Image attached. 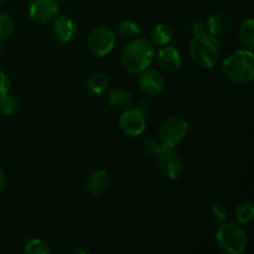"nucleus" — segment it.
Masks as SVG:
<instances>
[{
  "label": "nucleus",
  "mask_w": 254,
  "mask_h": 254,
  "mask_svg": "<svg viewBox=\"0 0 254 254\" xmlns=\"http://www.w3.org/2000/svg\"><path fill=\"white\" fill-rule=\"evenodd\" d=\"M211 215L215 218L216 222L222 223L225 222L226 218H227V210H226L225 206L221 205V203H213V205L211 206Z\"/></svg>",
  "instance_id": "obj_25"
},
{
  "label": "nucleus",
  "mask_w": 254,
  "mask_h": 254,
  "mask_svg": "<svg viewBox=\"0 0 254 254\" xmlns=\"http://www.w3.org/2000/svg\"><path fill=\"white\" fill-rule=\"evenodd\" d=\"M117 32L121 37L126 40H134L136 37H139L140 35L141 29H140V25L138 24L136 21L134 20H122L121 22L118 24L117 26Z\"/></svg>",
  "instance_id": "obj_18"
},
{
  "label": "nucleus",
  "mask_w": 254,
  "mask_h": 254,
  "mask_svg": "<svg viewBox=\"0 0 254 254\" xmlns=\"http://www.w3.org/2000/svg\"><path fill=\"white\" fill-rule=\"evenodd\" d=\"M108 102L112 108L124 111V109H128L131 106L133 98H131V94L126 89L116 88L109 92Z\"/></svg>",
  "instance_id": "obj_17"
},
{
  "label": "nucleus",
  "mask_w": 254,
  "mask_h": 254,
  "mask_svg": "<svg viewBox=\"0 0 254 254\" xmlns=\"http://www.w3.org/2000/svg\"><path fill=\"white\" fill-rule=\"evenodd\" d=\"M191 27L192 37L189 47L191 59L201 68H213L221 59V41L205 30L200 21H195Z\"/></svg>",
  "instance_id": "obj_1"
},
{
  "label": "nucleus",
  "mask_w": 254,
  "mask_h": 254,
  "mask_svg": "<svg viewBox=\"0 0 254 254\" xmlns=\"http://www.w3.org/2000/svg\"><path fill=\"white\" fill-rule=\"evenodd\" d=\"M141 148H143L144 153L150 158H156L159 151L161 150V146L158 141L154 138H145L141 143Z\"/></svg>",
  "instance_id": "obj_24"
},
{
  "label": "nucleus",
  "mask_w": 254,
  "mask_h": 254,
  "mask_svg": "<svg viewBox=\"0 0 254 254\" xmlns=\"http://www.w3.org/2000/svg\"><path fill=\"white\" fill-rule=\"evenodd\" d=\"M109 185H111V178H109L108 171L104 169L92 171L86 181L87 190L93 197H99L103 195L108 190Z\"/></svg>",
  "instance_id": "obj_13"
},
{
  "label": "nucleus",
  "mask_w": 254,
  "mask_h": 254,
  "mask_svg": "<svg viewBox=\"0 0 254 254\" xmlns=\"http://www.w3.org/2000/svg\"><path fill=\"white\" fill-rule=\"evenodd\" d=\"M17 109V99L9 92L0 94V113L4 116H12Z\"/></svg>",
  "instance_id": "obj_23"
},
{
  "label": "nucleus",
  "mask_w": 254,
  "mask_h": 254,
  "mask_svg": "<svg viewBox=\"0 0 254 254\" xmlns=\"http://www.w3.org/2000/svg\"><path fill=\"white\" fill-rule=\"evenodd\" d=\"M216 242L218 247L231 254H241L247 250L248 237L240 225L222 222L216 232Z\"/></svg>",
  "instance_id": "obj_4"
},
{
  "label": "nucleus",
  "mask_w": 254,
  "mask_h": 254,
  "mask_svg": "<svg viewBox=\"0 0 254 254\" xmlns=\"http://www.w3.org/2000/svg\"><path fill=\"white\" fill-rule=\"evenodd\" d=\"M4 1H6V0H0V2H4Z\"/></svg>",
  "instance_id": "obj_30"
},
{
  "label": "nucleus",
  "mask_w": 254,
  "mask_h": 254,
  "mask_svg": "<svg viewBox=\"0 0 254 254\" xmlns=\"http://www.w3.org/2000/svg\"><path fill=\"white\" fill-rule=\"evenodd\" d=\"M1 55H2V50H1V47H0V59H1Z\"/></svg>",
  "instance_id": "obj_29"
},
{
  "label": "nucleus",
  "mask_w": 254,
  "mask_h": 254,
  "mask_svg": "<svg viewBox=\"0 0 254 254\" xmlns=\"http://www.w3.org/2000/svg\"><path fill=\"white\" fill-rule=\"evenodd\" d=\"M156 64L164 71L175 72L183 66V57L176 47L165 45L156 54Z\"/></svg>",
  "instance_id": "obj_12"
},
{
  "label": "nucleus",
  "mask_w": 254,
  "mask_h": 254,
  "mask_svg": "<svg viewBox=\"0 0 254 254\" xmlns=\"http://www.w3.org/2000/svg\"><path fill=\"white\" fill-rule=\"evenodd\" d=\"M14 19L6 12H0V41L10 39L14 34Z\"/></svg>",
  "instance_id": "obj_22"
},
{
  "label": "nucleus",
  "mask_w": 254,
  "mask_h": 254,
  "mask_svg": "<svg viewBox=\"0 0 254 254\" xmlns=\"http://www.w3.org/2000/svg\"><path fill=\"white\" fill-rule=\"evenodd\" d=\"M232 24L233 22L230 15L218 11L208 17L207 22H206V30L215 36H221V35H225L230 31Z\"/></svg>",
  "instance_id": "obj_14"
},
{
  "label": "nucleus",
  "mask_w": 254,
  "mask_h": 254,
  "mask_svg": "<svg viewBox=\"0 0 254 254\" xmlns=\"http://www.w3.org/2000/svg\"><path fill=\"white\" fill-rule=\"evenodd\" d=\"M24 253L26 254H51L52 250L46 241L41 238H31L27 241L24 248Z\"/></svg>",
  "instance_id": "obj_21"
},
{
  "label": "nucleus",
  "mask_w": 254,
  "mask_h": 254,
  "mask_svg": "<svg viewBox=\"0 0 254 254\" xmlns=\"http://www.w3.org/2000/svg\"><path fill=\"white\" fill-rule=\"evenodd\" d=\"M155 51L151 41L144 37L131 40L122 51V64L129 73H141L153 64Z\"/></svg>",
  "instance_id": "obj_2"
},
{
  "label": "nucleus",
  "mask_w": 254,
  "mask_h": 254,
  "mask_svg": "<svg viewBox=\"0 0 254 254\" xmlns=\"http://www.w3.org/2000/svg\"><path fill=\"white\" fill-rule=\"evenodd\" d=\"M116 46V34L108 26H97L88 35L89 51L97 57H106Z\"/></svg>",
  "instance_id": "obj_6"
},
{
  "label": "nucleus",
  "mask_w": 254,
  "mask_h": 254,
  "mask_svg": "<svg viewBox=\"0 0 254 254\" xmlns=\"http://www.w3.org/2000/svg\"><path fill=\"white\" fill-rule=\"evenodd\" d=\"M57 0H32L29 5V16L36 24H47L59 14Z\"/></svg>",
  "instance_id": "obj_9"
},
{
  "label": "nucleus",
  "mask_w": 254,
  "mask_h": 254,
  "mask_svg": "<svg viewBox=\"0 0 254 254\" xmlns=\"http://www.w3.org/2000/svg\"><path fill=\"white\" fill-rule=\"evenodd\" d=\"M222 72L228 81L247 84L254 79V55L252 50H237L225 59Z\"/></svg>",
  "instance_id": "obj_3"
},
{
  "label": "nucleus",
  "mask_w": 254,
  "mask_h": 254,
  "mask_svg": "<svg viewBox=\"0 0 254 254\" xmlns=\"http://www.w3.org/2000/svg\"><path fill=\"white\" fill-rule=\"evenodd\" d=\"M190 126L185 118L180 116L169 117L159 128V139L161 146L174 148L180 145L188 136Z\"/></svg>",
  "instance_id": "obj_5"
},
{
  "label": "nucleus",
  "mask_w": 254,
  "mask_h": 254,
  "mask_svg": "<svg viewBox=\"0 0 254 254\" xmlns=\"http://www.w3.org/2000/svg\"><path fill=\"white\" fill-rule=\"evenodd\" d=\"M173 29L169 24L165 22H159L155 26H153L150 31V39L151 44L156 45V46H165L169 45V42L173 39Z\"/></svg>",
  "instance_id": "obj_15"
},
{
  "label": "nucleus",
  "mask_w": 254,
  "mask_h": 254,
  "mask_svg": "<svg viewBox=\"0 0 254 254\" xmlns=\"http://www.w3.org/2000/svg\"><path fill=\"white\" fill-rule=\"evenodd\" d=\"M72 253L73 254H89L91 253V251L87 250V248H83V247H77L72 251Z\"/></svg>",
  "instance_id": "obj_28"
},
{
  "label": "nucleus",
  "mask_w": 254,
  "mask_h": 254,
  "mask_svg": "<svg viewBox=\"0 0 254 254\" xmlns=\"http://www.w3.org/2000/svg\"><path fill=\"white\" fill-rule=\"evenodd\" d=\"M165 87L163 73L156 69H145L139 78V88L146 96H158Z\"/></svg>",
  "instance_id": "obj_11"
},
{
  "label": "nucleus",
  "mask_w": 254,
  "mask_h": 254,
  "mask_svg": "<svg viewBox=\"0 0 254 254\" xmlns=\"http://www.w3.org/2000/svg\"><path fill=\"white\" fill-rule=\"evenodd\" d=\"M235 217L238 225H248L253 221L254 218V206L250 201L238 203L235 207Z\"/></svg>",
  "instance_id": "obj_20"
},
{
  "label": "nucleus",
  "mask_w": 254,
  "mask_h": 254,
  "mask_svg": "<svg viewBox=\"0 0 254 254\" xmlns=\"http://www.w3.org/2000/svg\"><path fill=\"white\" fill-rule=\"evenodd\" d=\"M52 34L55 40L62 45L73 41L77 35V24L68 15H60L55 17L52 25Z\"/></svg>",
  "instance_id": "obj_10"
},
{
  "label": "nucleus",
  "mask_w": 254,
  "mask_h": 254,
  "mask_svg": "<svg viewBox=\"0 0 254 254\" xmlns=\"http://www.w3.org/2000/svg\"><path fill=\"white\" fill-rule=\"evenodd\" d=\"M87 88L94 96L103 94L109 87V77L104 72H94L87 78Z\"/></svg>",
  "instance_id": "obj_16"
},
{
  "label": "nucleus",
  "mask_w": 254,
  "mask_h": 254,
  "mask_svg": "<svg viewBox=\"0 0 254 254\" xmlns=\"http://www.w3.org/2000/svg\"><path fill=\"white\" fill-rule=\"evenodd\" d=\"M156 160H158L159 171L164 178L169 179V180H176L180 178L184 168L183 159L175 149L161 146V150L159 151Z\"/></svg>",
  "instance_id": "obj_7"
},
{
  "label": "nucleus",
  "mask_w": 254,
  "mask_h": 254,
  "mask_svg": "<svg viewBox=\"0 0 254 254\" xmlns=\"http://www.w3.org/2000/svg\"><path fill=\"white\" fill-rule=\"evenodd\" d=\"M10 91V79L5 72L0 71V94L7 93Z\"/></svg>",
  "instance_id": "obj_26"
},
{
  "label": "nucleus",
  "mask_w": 254,
  "mask_h": 254,
  "mask_svg": "<svg viewBox=\"0 0 254 254\" xmlns=\"http://www.w3.org/2000/svg\"><path fill=\"white\" fill-rule=\"evenodd\" d=\"M119 128L126 135L139 136L145 131L146 119L140 108L124 109L119 118Z\"/></svg>",
  "instance_id": "obj_8"
},
{
  "label": "nucleus",
  "mask_w": 254,
  "mask_h": 254,
  "mask_svg": "<svg viewBox=\"0 0 254 254\" xmlns=\"http://www.w3.org/2000/svg\"><path fill=\"white\" fill-rule=\"evenodd\" d=\"M238 36H240L241 44L245 46V49H254V21L253 19H247L241 24L238 30Z\"/></svg>",
  "instance_id": "obj_19"
},
{
  "label": "nucleus",
  "mask_w": 254,
  "mask_h": 254,
  "mask_svg": "<svg viewBox=\"0 0 254 254\" xmlns=\"http://www.w3.org/2000/svg\"><path fill=\"white\" fill-rule=\"evenodd\" d=\"M5 188H6V175H5L4 170L0 168V196L4 192Z\"/></svg>",
  "instance_id": "obj_27"
}]
</instances>
